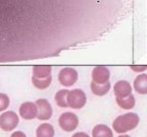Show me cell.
Segmentation results:
<instances>
[{"mask_svg": "<svg viewBox=\"0 0 147 137\" xmlns=\"http://www.w3.org/2000/svg\"><path fill=\"white\" fill-rule=\"evenodd\" d=\"M18 113H20V116L25 120H33L37 118L38 109H37L36 104L33 102H25L20 107Z\"/></svg>", "mask_w": 147, "mask_h": 137, "instance_id": "ba28073f", "label": "cell"}, {"mask_svg": "<svg viewBox=\"0 0 147 137\" xmlns=\"http://www.w3.org/2000/svg\"><path fill=\"white\" fill-rule=\"evenodd\" d=\"M54 128L49 123H42L36 130L37 137H54Z\"/></svg>", "mask_w": 147, "mask_h": 137, "instance_id": "7c38bea8", "label": "cell"}, {"mask_svg": "<svg viewBox=\"0 0 147 137\" xmlns=\"http://www.w3.org/2000/svg\"><path fill=\"white\" fill-rule=\"evenodd\" d=\"M58 124L59 127L65 132H71L78 127L79 118L75 113L67 112L62 113L58 118Z\"/></svg>", "mask_w": 147, "mask_h": 137, "instance_id": "277c9868", "label": "cell"}, {"mask_svg": "<svg viewBox=\"0 0 147 137\" xmlns=\"http://www.w3.org/2000/svg\"><path fill=\"white\" fill-rule=\"evenodd\" d=\"M9 104H10V100L8 96L5 94H0V112L5 111L9 107Z\"/></svg>", "mask_w": 147, "mask_h": 137, "instance_id": "ac0fdd59", "label": "cell"}, {"mask_svg": "<svg viewBox=\"0 0 147 137\" xmlns=\"http://www.w3.org/2000/svg\"><path fill=\"white\" fill-rule=\"evenodd\" d=\"M90 87H91V91L95 96H103L109 91L111 85H110L109 81H107L106 83H104V84H97V83L92 81L91 84H90Z\"/></svg>", "mask_w": 147, "mask_h": 137, "instance_id": "5bb4252c", "label": "cell"}, {"mask_svg": "<svg viewBox=\"0 0 147 137\" xmlns=\"http://www.w3.org/2000/svg\"><path fill=\"white\" fill-rule=\"evenodd\" d=\"M32 82L36 88L38 89H45L47 87H49V85L52 82V76H48L46 78H36L34 76H32Z\"/></svg>", "mask_w": 147, "mask_h": 137, "instance_id": "e0dca14e", "label": "cell"}, {"mask_svg": "<svg viewBox=\"0 0 147 137\" xmlns=\"http://www.w3.org/2000/svg\"><path fill=\"white\" fill-rule=\"evenodd\" d=\"M115 100H117V104L119 105V107L124 110H132L135 107L136 104V100L133 94H130V96L123 98H115Z\"/></svg>", "mask_w": 147, "mask_h": 137, "instance_id": "9a60e30c", "label": "cell"}, {"mask_svg": "<svg viewBox=\"0 0 147 137\" xmlns=\"http://www.w3.org/2000/svg\"><path fill=\"white\" fill-rule=\"evenodd\" d=\"M38 109V114H37V118L41 120V121H47L52 117L53 110L51 107L50 103L46 98H38L35 102Z\"/></svg>", "mask_w": 147, "mask_h": 137, "instance_id": "8992f818", "label": "cell"}, {"mask_svg": "<svg viewBox=\"0 0 147 137\" xmlns=\"http://www.w3.org/2000/svg\"><path fill=\"white\" fill-rule=\"evenodd\" d=\"M109 69L105 66H96L92 70V81L97 84H104L109 80Z\"/></svg>", "mask_w": 147, "mask_h": 137, "instance_id": "52a82bcc", "label": "cell"}, {"mask_svg": "<svg viewBox=\"0 0 147 137\" xmlns=\"http://www.w3.org/2000/svg\"><path fill=\"white\" fill-rule=\"evenodd\" d=\"M67 107L75 110H80L87 103V96L82 89H71L69 90V94L67 96Z\"/></svg>", "mask_w": 147, "mask_h": 137, "instance_id": "7a4b0ae2", "label": "cell"}, {"mask_svg": "<svg viewBox=\"0 0 147 137\" xmlns=\"http://www.w3.org/2000/svg\"><path fill=\"white\" fill-rule=\"evenodd\" d=\"M130 68L134 72H144L147 69V66L146 65H132V66H130Z\"/></svg>", "mask_w": 147, "mask_h": 137, "instance_id": "d6986e66", "label": "cell"}, {"mask_svg": "<svg viewBox=\"0 0 147 137\" xmlns=\"http://www.w3.org/2000/svg\"><path fill=\"white\" fill-rule=\"evenodd\" d=\"M33 76L36 78H46L51 75L52 67L49 65H38L33 67Z\"/></svg>", "mask_w": 147, "mask_h": 137, "instance_id": "4fadbf2b", "label": "cell"}, {"mask_svg": "<svg viewBox=\"0 0 147 137\" xmlns=\"http://www.w3.org/2000/svg\"><path fill=\"white\" fill-rule=\"evenodd\" d=\"M139 121L140 118L136 113H126L115 119L113 122V129L119 134H124L135 129L139 124Z\"/></svg>", "mask_w": 147, "mask_h": 137, "instance_id": "6da1fadb", "label": "cell"}, {"mask_svg": "<svg viewBox=\"0 0 147 137\" xmlns=\"http://www.w3.org/2000/svg\"><path fill=\"white\" fill-rule=\"evenodd\" d=\"M119 137H131V136H129V135H127V134H122V135H119Z\"/></svg>", "mask_w": 147, "mask_h": 137, "instance_id": "7402d4cb", "label": "cell"}, {"mask_svg": "<svg viewBox=\"0 0 147 137\" xmlns=\"http://www.w3.org/2000/svg\"><path fill=\"white\" fill-rule=\"evenodd\" d=\"M10 137H27V135L23 131H16L10 135Z\"/></svg>", "mask_w": 147, "mask_h": 137, "instance_id": "ffe728a7", "label": "cell"}, {"mask_svg": "<svg viewBox=\"0 0 147 137\" xmlns=\"http://www.w3.org/2000/svg\"><path fill=\"white\" fill-rule=\"evenodd\" d=\"M92 137H113V133L108 126L98 124L92 130Z\"/></svg>", "mask_w": 147, "mask_h": 137, "instance_id": "8fae6325", "label": "cell"}, {"mask_svg": "<svg viewBox=\"0 0 147 137\" xmlns=\"http://www.w3.org/2000/svg\"><path fill=\"white\" fill-rule=\"evenodd\" d=\"M132 88L131 83L127 80H119L115 83V86H113V92H115V98H126V96L132 94Z\"/></svg>", "mask_w": 147, "mask_h": 137, "instance_id": "9c48e42d", "label": "cell"}, {"mask_svg": "<svg viewBox=\"0 0 147 137\" xmlns=\"http://www.w3.org/2000/svg\"><path fill=\"white\" fill-rule=\"evenodd\" d=\"M71 137H90V136L85 132H77V133H75Z\"/></svg>", "mask_w": 147, "mask_h": 137, "instance_id": "44dd1931", "label": "cell"}, {"mask_svg": "<svg viewBox=\"0 0 147 137\" xmlns=\"http://www.w3.org/2000/svg\"><path fill=\"white\" fill-rule=\"evenodd\" d=\"M20 119L13 111H6L0 115V128L5 132H9L16 129L18 125Z\"/></svg>", "mask_w": 147, "mask_h": 137, "instance_id": "3957f363", "label": "cell"}, {"mask_svg": "<svg viewBox=\"0 0 147 137\" xmlns=\"http://www.w3.org/2000/svg\"><path fill=\"white\" fill-rule=\"evenodd\" d=\"M78 72L75 68L71 67H64L58 73V80L61 85L65 87L73 86L78 80Z\"/></svg>", "mask_w": 147, "mask_h": 137, "instance_id": "5b68a950", "label": "cell"}, {"mask_svg": "<svg viewBox=\"0 0 147 137\" xmlns=\"http://www.w3.org/2000/svg\"><path fill=\"white\" fill-rule=\"evenodd\" d=\"M134 89L140 94H147V74L141 73L134 80Z\"/></svg>", "mask_w": 147, "mask_h": 137, "instance_id": "30bf717a", "label": "cell"}, {"mask_svg": "<svg viewBox=\"0 0 147 137\" xmlns=\"http://www.w3.org/2000/svg\"><path fill=\"white\" fill-rule=\"evenodd\" d=\"M69 94V89L63 88L58 90L56 94H55L54 100L55 103L58 107L60 108H67V96Z\"/></svg>", "mask_w": 147, "mask_h": 137, "instance_id": "2e32d148", "label": "cell"}]
</instances>
